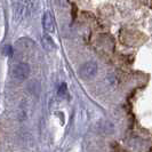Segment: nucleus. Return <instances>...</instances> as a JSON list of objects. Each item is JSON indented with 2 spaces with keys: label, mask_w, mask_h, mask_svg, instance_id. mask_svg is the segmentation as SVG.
Here are the masks:
<instances>
[{
  "label": "nucleus",
  "mask_w": 152,
  "mask_h": 152,
  "mask_svg": "<svg viewBox=\"0 0 152 152\" xmlns=\"http://www.w3.org/2000/svg\"><path fill=\"white\" fill-rule=\"evenodd\" d=\"M10 75H12V78L16 80V81H24L25 79H28L29 76H30V66L28 63H18V64H15L13 68H12V71H10Z\"/></svg>",
  "instance_id": "1"
},
{
  "label": "nucleus",
  "mask_w": 152,
  "mask_h": 152,
  "mask_svg": "<svg viewBox=\"0 0 152 152\" xmlns=\"http://www.w3.org/2000/svg\"><path fill=\"white\" fill-rule=\"evenodd\" d=\"M13 48H12V46L10 45H7L5 46V48H4V54L6 55V56H12L13 55Z\"/></svg>",
  "instance_id": "6"
},
{
  "label": "nucleus",
  "mask_w": 152,
  "mask_h": 152,
  "mask_svg": "<svg viewBox=\"0 0 152 152\" xmlns=\"http://www.w3.org/2000/svg\"><path fill=\"white\" fill-rule=\"evenodd\" d=\"M42 28L46 32L48 33H54L55 32V22L50 13H45L42 16Z\"/></svg>",
  "instance_id": "3"
},
{
  "label": "nucleus",
  "mask_w": 152,
  "mask_h": 152,
  "mask_svg": "<svg viewBox=\"0 0 152 152\" xmlns=\"http://www.w3.org/2000/svg\"><path fill=\"white\" fill-rule=\"evenodd\" d=\"M58 96L61 97H66L68 96V87L65 83H62L58 87Z\"/></svg>",
  "instance_id": "5"
},
{
  "label": "nucleus",
  "mask_w": 152,
  "mask_h": 152,
  "mask_svg": "<svg viewBox=\"0 0 152 152\" xmlns=\"http://www.w3.org/2000/svg\"><path fill=\"white\" fill-rule=\"evenodd\" d=\"M41 42H42V47L45 48L47 52H53V50H56V44L53 40L52 37H49L48 34H44L42 36V39H41Z\"/></svg>",
  "instance_id": "4"
},
{
  "label": "nucleus",
  "mask_w": 152,
  "mask_h": 152,
  "mask_svg": "<svg viewBox=\"0 0 152 152\" xmlns=\"http://www.w3.org/2000/svg\"><path fill=\"white\" fill-rule=\"evenodd\" d=\"M79 73H80L81 78H84L86 80L91 79L97 73V64L95 62H87L79 69Z\"/></svg>",
  "instance_id": "2"
}]
</instances>
